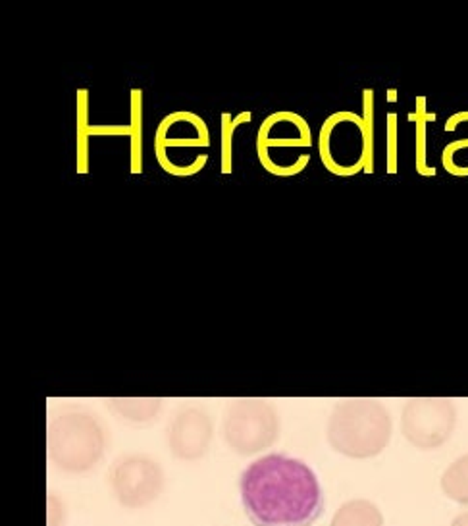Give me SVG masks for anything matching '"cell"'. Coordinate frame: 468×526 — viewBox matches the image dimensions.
<instances>
[{
	"label": "cell",
	"mask_w": 468,
	"mask_h": 526,
	"mask_svg": "<svg viewBox=\"0 0 468 526\" xmlns=\"http://www.w3.org/2000/svg\"><path fill=\"white\" fill-rule=\"evenodd\" d=\"M241 503L254 526H312L322 515L318 478L299 459L272 453L256 459L239 478Z\"/></svg>",
	"instance_id": "cell-1"
},
{
	"label": "cell",
	"mask_w": 468,
	"mask_h": 526,
	"mask_svg": "<svg viewBox=\"0 0 468 526\" xmlns=\"http://www.w3.org/2000/svg\"><path fill=\"white\" fill-rule=\"evenodd\" d=\"M318 153L328 172L349 175L374 172V91H362V116L339 110L324 120L318 133Z\"/></svg>",
	"instance_id": "cell-2"
},
{
	"label": "cell",
	"mask_w": 468,
	"mask_h": 526,
	"mask_svg": "<svg viewBox=\"0 0 468 526\" xmlns=\"http://www.w3.org/2000/svg\"><path fill=\"white\" fill-rule=\"evenodd\" d=\"M326 436L332 449L345 457H376L391 439L390 410L376 399H343L333 407Z\"/></svg>",
	"instance_id": "cell-3"
},
{
	"label": "cell",
	"mask_w": 468,
	"mask_h": 526,
	"mask_svg": "<svg viewBox=\"0 0 468 526\" xmlns=\"http://www.w3.org/2000/svg\"><path fill=\"white\" fill-rule=\"evenodd\" d=\"M47 446L60 470L87 472L104 455L107 432L93 413L71 407L50 420Z\"/></svg>",
	"instance_id": "cell-4"
},
{
	"label": "cell",
	"mask_w": 468,
	"mask_h": 526,
	"mask_svg": "<svg viewBox=\"0 0 468 526\" xmlns=\"http://www.w3.org/2000/svg\"><path fill=\"white\" fill-rule=\"evenodd\" d=\"M312 131L309 122L291 110H278L263 120L256 135V155L268 174L291 177L311 162Z\"/></svg>",
	"instance_id": "cell-5"
},
{
	"label": "cell",
	"mask_w": 468,
	"mask_h": 526,
	"mask_svg": "<svg viewBox=\"0 0 468 526\" xmlns=\"http://www.w3.org/2000/svg\"><path fill=\"white\" fill-rule=\"evenodd\" d=\"M280 415L266 399H234L224 410L222 438L239 455H253L276 443Z\"/></svg>",
	"instance_id": "cell-6"
},
{
	"label": "cell",
	"mask_w": 468,
	"mask_h": 526,
	"mask_svg": "<svg viewBox=\"0 0 468 526\" xmlns=\"http://www.w3.org/2000/svg\"><path fill=\"white\" fill-rule=\"evenodd\" d=\"M210 146V131L203 118L191 110H176L162 118L155 133V155L158 166L170 175L189 177L199 174L189 164L183 151Z\"/></svg>",
	"instance_id": "cell-7"
},
{
	"label": "cell",
	"mask_w": 468,
	"mask_h": 526,
	"mask_svg": "<svg viewBox=\"0 0 468 526\" xmlns=\"http://www.w3.org/2000/svg\"><path fill=\"white\" fill-rule=\"evenodd\" d=\"M457 426V409L445 397L409 399L401 413V432L419 449L441 448Z\"/></svg>",
	"instance_id": "cell-8"
},
{
	"label": "cell",
	"mask_w": 468,
	"mask_h": 526,
	"mask_svg": "<svg viewBox=\"0 0 468 526\" xmlns=\"http://www.w3.org/2000/svg\"><path fill=\"white\" fill-rule=\"evenodd\" d=\"M108 484L118 501L127 509L151 505L164 490V470L155 459L133 453L112 463Z\"/></svg>",
	"instance_id": "cell-9"
},
{
	"label": "cell",
	"mask_w": 468,
	"mask_h": 526,
	"mask_svg": "<svg viewBox=\"0 0 468 526\" xmlns=\"http://www.w3.org/2000/svg\"><path fill=\"white\" fill-rule=\"evenodd\" d=\"M168 448L181 461H197L205 455L212 439V419L201 407H183L170 419Z\"/></svg>",
	"instance_id": "cell-10"
},
{
	"label": "cell",
	"mask_w": 468,
	"mask_h": 526,
	"mask_svg": "<svg viewBox=\"0 0 468 526\" xmlns=\"http://www.w3.org/2000/svg\"><path fill=\"white\" fill-rule=\"evenodd\" d=\"M95 135L129 137V126H91L89 91L78 89V174H89V139Z\"/></svg>",
	"instance_id": "cell-11"
},
{
	"label": "cell",
	"mask_w": 468,
	"mask_h": 526,
	"mask_svg": "<svg viewBox=\"0 0 468 526\" xmlns=\"http://www.w3.org/2000/svg\"><path fill=\"white\" fill-rule=\"evenodd\" d=\"M143 108L145 98L141 89L129 91V170L131 174L143 172Z\"/></svg>",
	"instance_id": "cell-12"
},
{
	"label": "cell",
	"mask_w": 468,
	"mask_h": 526,
	"mask_svg": "<svg viewBox=\"0 0 468 526\" xmlns=\"http://www.w3.org/2000/svg\"><path fill=\"white\" fill-rule=\"evenodd\" d=\"M332 526H383V516L368 499H351L335 511Z\"/></svg>",
	"instance_id": "cell-13"
},
{
	"label": "cell",
	"mask_w": 468,
	"mask_h": 526,
	"mask_svg": "<svg viewBox=\"0 0 468 526\" xmlns=\"http://www.w3.org/2000/svg\"><path fill=\"white\" fill-rule=\"evenodd\" d=\"M108 409L127 422H151L162 409V399L158 397H116L107 399Z\"/></svg>",
	"instance_id": "cell-14"
},
{
	"label": "cell",
	"mask_w": 468,
	"mask_h": 526,
	"mask_svg": "<svg viewBox=\"0 0 468 526\" xmlns=\"http://www.w3.org/2000/svg\"><path fill=\"white\" fill-rule=\"evenodd\" d=\"M409 120L416 126V172L420 175H436V168L428 166V153H426L428 122H434L436 114H430L426 110V97H416V110L410 114Z\"/></svg>",
	"instance_id": "cell-15"
},
{
	"label": "cell",
	"mask_w": 468,
	"mask_h": 526,
	"mask_svg": "<svg viewBox=\"0 0 468 526\" xmlns=\"http://www.w3.org/2000/svg\"><path fill=\"white\" fill-rule=\"evenodd\" d=\"M253 114L249 110H243L239 112L237 116L230 114V112H224L222 114V126H220V149H222V174L227 175L232 174V168H234V133L239 129V126L243 124H249L251 122Z\"/></svg>",
	"instance_id": "cell-16"
},
{
	"label": "cell",
	"mask_w": 468,
	"mask_h": 526,
	"mask_svg": "<svg viewBox=\"0 0 468 526\" xmlns=\"http://www.w3.org/2000/svg\"><path fill=\"white\" fill-rule=\"evenodd\" d=\"M441 490L449 499L468 503V453L445 468L441 476Z\"/></svg>",
	"instance_id": "cell-17"
},
{
	"label": "cell",
	"mask_w": 468,
	"mask_h": 526,
	"mask_svg": "<svg viewBox=\"0 0 468 526\" xmlns=\"http://www.w3.org/2000/svg\"><path fill=\"white\" fill-rule=\"evenodd\" d=\"M388 174H397V114H388Z\"/></svg>",
	"instance_id": "cell-18"
},
{
	"label": "cell",
	"mask_w": 468,
	"mask_h": 526,
	"mask_svg": "<svg viewBox=\"0 0 468 526\" xmlns=\"http://www.w3.org/2000/svg\"><path fill=\"white\" fill-rule=\"evenodd\" d=\"M62 516H64L62 501L58 499V496L49 494V526H60Z\"/></svg>",
	"instance_id": "cell-19"
},
{
	"label": "cell",
	"mask_w": 468,
	"mask_h": 526,
	"mask_svg": "<svg viewBox=\"0 0 468 526\" xmlns=\"http://www.w3.org/2000/svg\"><path fill=\"white\" fill-rule=\"evenodd\" d=\"M451 526H468V513L455 516V520L451 523Z\"/></svg>",
	"instance_id": "cell-20"
},
{
	"label": "cell",
	"mask_w": 468,
	"mask_h": 526,
	"mask_svg": "<svg viewBox=\"0 0 468 526\" xmlns=\"http://www.w3.org/2000/svg\"><path fill=\"white\" fill-rule=\"evenodd\" d=\"M390 100H395V91H390Z\"/></svg>",
	"instance_id": "cell-21"
}]
</instances>
